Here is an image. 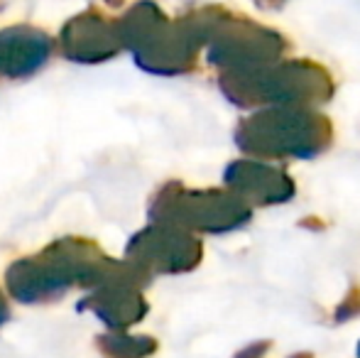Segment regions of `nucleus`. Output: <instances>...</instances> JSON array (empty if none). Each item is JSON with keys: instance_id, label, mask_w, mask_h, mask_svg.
I'll return each instance as SVG.
<instances>
[{"instance_id": "1", "label": "nucleus", "mask_w": 360, "mask_h": 358, "mask_svg": "<svg viewBox=\"0 0 360 358\" xmlns=\"http://www.w3.org/2000/svg\"><path fill=\"white\" fill-rule=\"evenodd\" d=\"M123 47L152 77H184L199 69L206 39L194 10L172 20L155 0H138L118 20Z\"/></svg>"}, {"instance_id": "2", "label": "nucleus", "mask_w": 360, "mask_h": 358, "mask_svg": "<svg viewBox=\"0 0 360 358\" xmlns=\"http://www.w3.org/2000/svg\"><path fill=\"white\" fill-rule=\"evenodd\" d=\"M118 268V260L105 258L98 245L69 236L42 253L15 260L5 272V282L20 305H44L64 297L72 287L96 290Z\"/></svg>"}, {"instance_id": "3", "label": "nucleus", "mask_w": 360, "mask_h": 358, "mask_svg": "<svg viewBox=\"0 0 360 358\" xmlns=\"http://www.w3.org/2000/svg\"><path fill=\"white\" fill-rule=\"evenodd\" d=\"M218 91L240 110L319 108L336 96V79L323 64L289 57L270 67L238 74H218Z\"/></svg>"}, {"instance_id": "4", "label": "nucleus", "mask_w": 360, "mask_h": 358, "mask_svg": "<svg viewBox=\"0 0 360 358\" xmlns=\"http://www.w3.org/2000/svg\"><path fill=\"white\" fill-rule=\"evenodd\" d=\"M233 143L245 158L265 162L316 160L333 148L336 128L319 108H260L238 120Z\"/></svg>"}, {"instance_id": "5", "label": "nucleus", "mask_w": 360, "mask_h": 358, "mask_svg": "<svg viewBox=\"0 0 360 358\" xmlns=\"http://www.w3.org/2000/svg\"><path fill=\"white\" fill-rule=\"evenodd\" d=\"M206 39V62L216 74H238L285 62L292 42L285 32L223 5L194 8Z\"/></svg>"}, {"instance_id": "6", "label": "nucleus", "mask_w": 360, "mask_h": 358, "mask_svg": "<svg viewBox=\"0 0 360 358\" xmlns=\"http://www.w3.org/2000/svg\"><path fill=\"white\" fill-rule=\"evenodd\" d=\"M152 224L179 226L191 234L226 236L252 221V206L231 189H189L181 181H167L150 199Z\"/></svg>"}, {"instance_id": "7", "label": "nucleus", "mask_w": 360, "mask_h": 358, "mask_svg": "<svg viewBox=\"0 0 360 358\" xmlns=\"http://www.w3.org/2000/svg\"><path fill=\"white\" fill-rule=\"evenodd\" d=\"M125 260L145 272L150 280L152 275H184L201 265L204 243L191 231L150 221V226H145L128 241Z\"/></svg>"}, {"instance_id": "8", "label": "nucleus", "mask_w": 360, "mask_h": 358, "mask_svg": "<svg viewBox=\"0 0 360 358\" xmlns=\"http://www.w3.org/2000/svg\"><path fill=\"white\" fill-rule=\"evenodd\" d=\"M147 282L150 277L125 260L103 285L91 290V295L79 302V312L96 314L110 331H125L147 317L150 305L143 295Z\"/></svg>"}, {"instance_id": "9", "label": "nucleus", "mask_w": 360, "mask_h": 358, "mask_svg": "<svg viewBox=\"0 0 360 358\" xmlns=\"http://www.w3.org/2000/svg\"><path fill=\"white\" fill-rule=\"evenodd\" d=\"M223 186L252 209L282 206L297 196V181L282 165L255 158L231 160L223 170Z\"/></svg>"}, {"instance_id": "10", "label": "nucleus", "mask_w": 360, "mask_h": 358, "mask_svg": "<svg viewBox=\"0 0 360 358\" xmlns=\"http://www.w3.org/2000/svg\"><path fill=\"white\" fill-rule=\"evenodd\" d=\"M59 42H62L64 57L81 64L105 62L123 49L118 23L103 18L98 10H89L69 20L62 27Z\"/></svg>"}, {"instance_id": "11", "label": "nucleus", "mask_w": 360, "mask_h": 358, "mask_svg": "<svg viewBox=\"0 0 360 358\" xmlns=\"http://www.w3.org/2000/svg\"><path fill=\"white\" fill-rule=\"evenodd\" d=\"M52 39L42 30L30 27V25L0 30V77H32L52 57Z\"/></svg>"}, {"instance_id": "12", "label": "nucleus", "mask_w": 360, "mask_h": 358, "mask_svg": "<svg viewBox=\"0 0 360 358\" xmlns=\"http://www.w3.org/2000/svg\"><path fill=\"white\" fill-rule=\"evenodd\" d=\"M96 346L105 358H150L157 351L152 336H133L125 331H108L96 339Z\"/></svg>"}, {"instance_id": "13", "label": "nucleus", "mask_w": 360, "mask_h": 358, "mask_svg": "<svg viewBox=\"0 0 360 358\" xmlns=\"http://www.w3.org/2000/svg\"><path fill=\"white\" fill-rule=\"evenodd\" d=\"M360 317V285H351L341 302L333 309V321L336 324H348V321Z\"/></svg>"}, {"instance_id": "14", "label": "nucleus", "mask_w": 360, "mask_h": 358, "mask_svg": "<svg viewBox=\"0 0 360 358\" xmlns=\"http://www.w3.org/2000/svg\"><path fill=\"white\" fill-rule=\"evenodd\" d=\"M255 3V8L265 10V13H277V10H282L289 0H252Z\"/></svg>"}, {"instance_id": "15", "label": "nucleus", "mask_w": 360, "mask_h": 358, "mask_svg": "<svg viewBox=\"0 0 360 358\" xmlns=\"http://www.w3.org/2000/svg\"><path fill=\"white\" fill-rule=\"evenodd\" d=\"M299 226H302V229L314 231V234H319V231L326 229V221H321V219H319V216H307V219L299 221Z\"/></svg>"}, {"instance_id": "16", "label": "nucleus", "mask_w": 360, "mask_h": 358, "mask_svg": "<svg viewBox=\"0 0 360 358\" xmlns=\"http://www.w3.org/2000/svg\"><path fill=\"white\" fill-rule=\"evenodd\" d=\"M8 319H10V309H8V305H5L3 295H0V326H3Z\"/></svg>"}, {"instance_id": "17", "label": "nucleus", "mask_w": 360, "mask_h": 358, "mask_svg": "<svg viewBox=\"0 0 360 358\" xmlns=\"http://www.w3.org/2000/svg\"><path fill=\"white\" fill-rule=\"evenodd\" d=\"M105 3H108V5H113V8H118V5H123L125 0H105Z\"/></svg>"}, {"instance_id": "18", "label": "nucleus", "mask_w": 360, "mask_h": 358, "mask_svg": "<svg viewBox=\"0 0 360 358\" xmlns=\"http://www.w3.org/2000/svg\"><path fill=\"white\" fill-rule=\"evenodd\" d=\"M289 358H314L311 354H294V356H289Z\"/></svg>"}, {"instance_id": "19", "label": "nucleus", "mask_w": 360, "mask_h": 358, "mask_svg": "<svg viewBox=\"0 0 360 358\" xmlns=\"http://www.w3.org/2000/svg\"><path fill=\"white\" fill-rule=\"evenodd\" d=\"M356 356L360 358V341H358V346H356Z\"/></svg>"}]
</instances>
